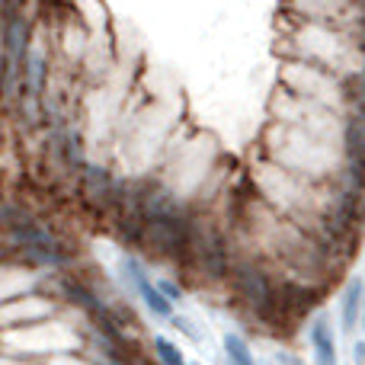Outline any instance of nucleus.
<instances>
[{
    "label": "nucleus",
    "mask_w": 365,
    "mask_h": 365,
    "mask_svg": "<svg viewBox=\"0 0 365 365\" xmlns=\"http://www.w3.org/2000/svg\"><path fill=\"white\" fill-rule=\"evenodd\" d=\"M231 292L247 311H253L257 317L276 321V304H279V282L257 266L253 259H237L231 269Z\"/></svg>",
    "instance_id": "f257e3e1"
},
{
    "label": "nucleus",
    "mask_w": 365,
    "mask_h": 365,
    "mask_svg": "<svg viewBox=\"0 0 365 365\" xmlns=\"http://www.w3.org/2000/svg\"><path fill=\"white\" fill-rule=\"evenodd\" d=\"M29 23L23 13L6 16L4 26V61H0V96L13 100L26 87V61H29Z\"/></svg>",
    "instance_id": "f03ea898"
},
{
    "label": "nucleus",
    "mask_w": 365,
    "mask_h": 365,
    "mask_svg": "<svg viewBox=\"0 0 365 365\" xmlns=\"http://www.w3.org/2000/svg\"><path fill=\"white\" fill-rule=\"evenodd\" d=\"M81 192L93 212H115L125 192V180H115L100 164H87L81 170Z\"/></svg>",
    "instance_id": "7ed1b4c3"
},
{
    "label": "nucleus",
    "mask_w": 365,
    "mask_h": 365,
    "mask_svg": "<svg viewBox=\"0 0 365 365\" xmlns=\"http://www.w3.org/2000/svg\"><path fill=\"white\" fill-rule=\"evenodd\" d=\"M362 311H365V279L353 276L343 285V295H340V327L346 334H353L362 324Z\"/></svg>",
    "instance_id": "20e7f679"
},
{
    "label": "nucleus",
    "mask_w": 365,
    "mask_h": 365,
    "mask_svg": "<svg viewBox=\"0 0 365 365\" xmlns=\"http://www.w3.org/2000/svg\"><path fill=\"white\" fill-rule=\"evenodd\" d=\"M308 340H311V349H314V362L317 365H336V336H334V327H330L327 317H314L308 327Z\"/></svg>",
    "instance_id": "39448f33"
},
{
    "label": "nucleus",
    "mask_w": 365,
    "mask_h": 365,
    "mask_svg": "<svg viewBox=\"0 0 365 365\" xmlns=\"http://www.w3.org/2000/svg\"><path fill=\"white\" fill-rule=\"evenodd\" d=\"M45 51L32 48L29 51V61H26V93L32 96V100H38L45 90Z\"/></svg>",
    "instance_id": "423d86ee"
},
{
    "label": "nucleus",
    "mask_w": 365,
    "mask_h": 365,
    "mask_svg": "<svg viewBox=\"0 0 365 365\" xmlns=\"http://www.w3.org/2000/svg\"><path fill=\"white\" fill-rule=\"evenodd\" d=\"M221 349H225V362L227 365H257L250 343H247L240 334H225V340H221Z\"/></svg>",
    "instance_id": "0eeeda50"
},
{
    "label": "nucleus",
    "mask_w": 365,
    "mask_h": 365,
    "mask_svg": "<svg viewBox=\"0 0 365 365\" xmlns=\"http://www.w3.org/2000/svg\"><path fill=\"white\" fill-rule=\"evenodd\" d=\"M154 356H158L160 365H186L182 349L177 346V343L167 340V336H154Z\"/></svg>",
    "instance_id": "6e6552de"
},
{
    "label": "nucleus",
    "mask_w": 365,
    "mask_h": 365,
    "mask_svg": "<svg viewBox=\"0 0 365 365\" xmlns=\"http://www.w3.org/2000/svg\"><path fill=\"white\" fill-rule=\"evenodd\" d=\"M158 289L164 292V298H167V302H170V304H180L182 298H186V292H182V285H180V282H173V279H160V282H158Z\"/></svg>",
    "instance_id": "1a4fd4ad"
},
{
    "label": "nucleus",
    "mask_w": 365,
    "mask_h": 365,
    "mask_svg": "<svg viewBox=\"0 0 365 365\" xmlns=\"http://www.w3.org/2000/svg\"><path fill=\"white\" fill-rule=\"evenodd\" d=\"M42 365H96V362L87 359L83 353H64V356H55V359L42 362Z\"/></svg>",
    "instance_id": "9d476101"
},
{
    "label": "nucleus",
    "mask_w": 365,
    "mask_h": 365,
    "mask_svg": "<svg viewBox=\"0 0 365 365\" xmlns=\"http://www.w3.org/2000/svg\"><path fill=\"white\" fill-rule=\"evenodd\" d=\"M170 324H173V327H180V330H182V334H186V336H189V340H195V343H199V340H202V330H199V327H192V321H186V317L173 314V317H170Z\"/></svg>",
    "instance_id": "9b49d317"
},
{
    "label": "nucleus",
    "mask_w": 365,
    "mask_h": 365,
    "mask_svg": "<svg viewBox=\"0 0 365 365\" xmlns=\"http://www.w3.org/2000/svg\"><path fill=\"white\" fill-rule=\"evenodd\" d=\"M0 365H42V362H32V359H23V356H6V353H0Z\"/></svg>",
    "instance_id": "f8f14e48"
},
{
    "label": "nucleus",
    "mask_w": 365,
    "mask_h": 365,
    "mask_svg": "<svg viewBox=\"0 0 365 365\" xmlns=\"http://www.w3.org/2000/svg\"><path fill=\"white\" fill-rule=\"evenodd\" d=\"M353 365H365V340L353 343Z\"/></svg>",
    "instance_id": "ddd939ff"
},
{
    "label": "nucleus",
    "mask_w": 365,
    "mask_h": 365,
    "mask_svg": "<svg viewBox=\"0 0 365 365\" xmlns=\"http://www.w3.org/2000/svg\"><path fill=\"white\" fill-rule=\"evenodd\" d=\"M359 327H362V330H365V311H362V324H359Z\"/></svg>",
    "instance_id": "4468645a"
}]
</instances>
